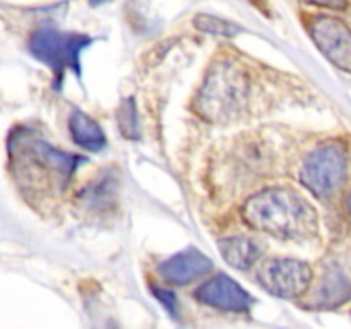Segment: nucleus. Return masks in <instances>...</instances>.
I'll list each match as a JSON object with an SVG mask.
<instances>
[{
    "instance_id": "39448f33",
    "label": "nucleus",
    "mask_w": 351,
    "mask_h": 329,
    "mask_svg": "<svg viewBox=\"0 0 351 329\" xmlns=\"http://www.w3.org/2000/svg\"><path fill=\"white\" fill-rule=\"evenodd\" d=\"M257 280L261 287L274 297L293 300L307 293L314 273L304 260L271 259L261 266Z\"/></svg>"
},
{
    "instance_id": "0eeeda50",
    "label": "nucleus",
    "mask_w": 351,
    "mask_h": 329,
    "mask_svg": "<svg viewBox=\"0 0 351 329\" xmlns=\"http://www.w3.org/2000/svg\"><path fill=\"white\" fill-rule=\"evenodd\" d=\"M311 34L331 64L351 72V29L341 19L332 16L315 17L311 23Z\"/></svg>"
},
{
    "instance_id": "ddd939ff",
    "label": "nucleus",
    "mask_w": 351,
    "mask_h": 329,
    "mask_svg": "<svg viewBox=\"0 0 351 329\" xmlns=\"http://www.w3.org/2000/svg\"><path fill=\"white\" fill-rule=\"evenodd\" d=\"M194 26L197 29L206 31V33L218 34V36H237L240 33V26L230 23V21L221 19L218 16H211V14H197L194 19Z\"/></svg>"
},
{
    "instance_id": "20e7f679",
    "label": "nucleus",
    "mask_w": 351,
    "mask_h": 329,
    "mask_svg": "<svg viewBox=\"0 0 351 329\" xmlns=\"http://www.w3.org/2000/svg\"><path fill=\"white\" fill-rule=\"evenodd\" d=\"M346 177V153L338 143H328L312 151L300 170V182L315 197H329Z\"/></svg>"
},
{
    "instance_id": "6e6552de",
    "label": "nucleus",
    "mask_w": 351,
    "mask_h": 329,
    "mask_svg": "<svg viewBox=\"0 0 351 329\" xmlns=\"http://www.w3.org/2000/svg\"><path fill=\"white\" fill-rule=\"evenodd\" d=\"M194 298L202 305H209L218 310L237 312V314H245L254 304L250 293H247L233 278L225 273L216 274L202 283L194 291Z\"/></svg>"
},
{
    "instance_id": "9b49d317",
    "label": "nucleus",
    "mask_w": 351,
    "mask_h": 329,
    "mask_svg": "<svg viewBox=\"0 0 351 329\" xmlns=\"http://www.w3.org/2000/svg\"><path fill=\"white\" fill-rule=\"evenodd\" d=\"M351 298V283L348 278L336 267L326 271L314 297V305L319 308H335L346 304Z\"/></svg>"
},
{
    "instance_id": "f8f14e48",
    "label": "nucleus",
    "mask_w": 351,
    "mask_h": 329,
    "mask_svg": "<svg viewBox=\"0 0 351 329\" xmlns=\"http://www.w3.org/2000/svg\"><path fill=\"white\" fill-rule=\"evenodd\" d=\"M69 130H71L74 143L82 149L96 153L106 146L105 132L99 127V123L79 110L72 112L71 119H69Z\"/></svg>"
},
{
    "instance_id": "1a4fd4ad",
    "label": "nucleus",
    "mask_w": 351,
    "mask_h": 329,
    "mask_svg": "<svg viewBox=\"0 0 351 329\" xmlns=\"http://www.w3.org/2000/svg\"><path fill=\"white\" fill-rule=\"evenodd\" d=\"M211 269V259L201 250L191 247L158 264L156 271L165 283L173 284V287H185L197 278L204 276Z\"/></svg>"
},
{
    "instance_id": "f257e3e1",
    "label": "nucleus",
    "mask_w": 351,
    "mask_h": 329,
    "mask_svg": "<svg viewBox=\"0 0 351 329\" xmlns=\"http://www.w3.org/2000/svg\"><path fill=\"white\" fill-rule=\"evenodd\" d=\"M242 218L254 230L285 240H307L319 232L314 206L290 188H267L254 194L242 206Z\"/></svg>"
},
{
    "instance_id": "2eb2a0df",
    "label": "nucleus",
    "mask_w": 351,
    "mask_h": 329,
    "mask_svg": "<svg viewBox=\"0 0 351 329\" xmlns=\"http://www.w3.org/2000/svg\"><path fill=\"white\" fill-rule=\"evenodd\" d=\"M153 291H154V295H156V297H158V300H160L161 304H163V307L167 308V310L170 312V314L173 315V317H177L178 304H177V297H175L173 291L160 290V288H158V287H154Z\"/></svg>"
},
{
    "instance_id": "dca6fc26",
    "label": "nucleus",
    "mask_w": 351,
    "mask_h": 329,
    "mask_svg": "<svg viewBox=\"0 0 351 329\" xmlns=\"http://www.w3.org/2000/svg\"><path fill=\"white\" fill-rule=\"evenodd\" d=\"M312 5L326 7V9H343L346 5V0H304Z\"/></svg>"
},
{
    "instance_id": "9d476101",
    "label": "nucleus",
    "mask_w": 351,
    "mask_h": 329,
    "mask_svg": "<svg viewBox=\"0 0 351 329\" xmlns=\"http://www.w3.org/2000/svg\"><path fill=\"white\" fill-rule=\"evenodd\" d=\"M218 247L226 264L235 269H250L264 254L263 243L250 236H228L219 240Z\"/></svg>"
},
{
    "instance_id": "f3484780",
    "label": "nucleus",
    "mask_w": 351,
    "mask_h": 329,
    "mask_svg": "<svg viewBox=\"0 0 351 329\" xmlns=\"http://www.w3.org/2000/svg\"><path fill=\"white\" fill-rule=\"evenodd\" d=\"M345 209H346V215H348L351 219V192L346 195V199H345Z\"/></svg>"
},
{
    "instance_id": "f03ea898",
    "label": "nucleus",
    "mask_w": 351,
    "mask_h": 329,
    "mask_svg": "<svg viewBox=\"0 0 351 329\" xmlns=\"http://www.w3.org/2000/svg\"><path fill=\"white\" fill-rule=\"evenodd\" d=\"M249 95L247 77L232 62L218 60L206 74L194 110L211 123H226L243 110Z\"/></svg>"
},
{
    "instance_id": "4468645a",
    "label": "nucleus",
    "mask_w": 351,
    "mask_h": 329,
    "mask_svg": "<svg viewBox=\"0 0 351 329\" xmlns=\"http://www.w3.org/2000/svg\"><path fill=\"white\" fill-rule=\"evenodd\" d=\"M117 120H119L122 136H125L127 139H137V136H139V122H137V110L134 98H127L120 105L119 113H117Z\"/></svg>"
},
{
    "instance_id": "423d86ee",
    "label": "nucleus",
    "mask_w": 351,
    "mask_h": 329,
    "mask_svg": "<svg viewBox=\"0 0 351 329\" xmlns=\"http://www.w3.org/2000/svg\"><path fill=\"white\" fill-rule=\"evenodd\" d=\"M10 153L21 164H31L36 170L55 175L60 180H69L77 164L81 163L79 156L62 153L60 149H55L43 139L27 136V134L14 137V147Z\"/></svg>"
},
{
    "instance_id": "7ed1b4c3",
    "label": "nucleus",
    "mask_w": 351,
    "mask_h": 329,
    "mask_svg": "<svg viewBox=\"0 0 351 329\" xmlns=\"http://www.w3.org/2000/svg\"><path fill=\"white\" fill-rule=\"evenodd\" d=\"M89 45L91 38L86 34L64 33L50 26L38 27L27 41L31 55L50 67L58 79L65 71L81 75V53Z\"/></svg>"
}]
</instances>
